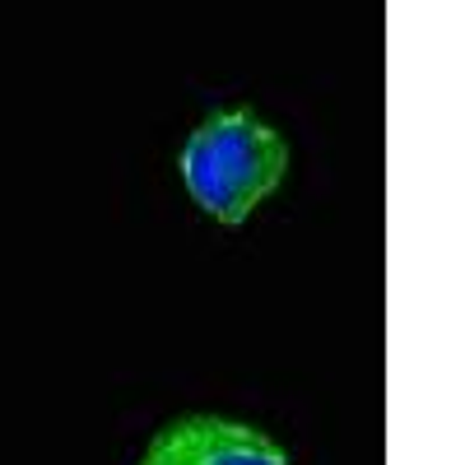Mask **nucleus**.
<instances>
[{
    "label": "nucleus",
    "instance_id": "obj_2",
    "mask_svg": "<svg viewBox=\"0 0 465 465\" xmlns=\"http://www.w3.org/2000/svg\"><path fill=\"white\" fill-rule=\"evenodd\" d=\"M140 465H289V451L252 423L191 414L153 433Z\"/></svg>",
    "mask_w": 465,
    "mask_h": 465
},
{
    "label": "nucleus",
    "instance_id": "obj_3",
    "mask_svg": "<svg viewBox=\"0 0 465 465\" xmlns=\"http://www.w3.org/2000/svg\"><path fill=\"white\" fill-rule=\"evenodd\" d=\"M182 182H186V191H191V201H196L214 223L238 228V223L252 214V210L242 205V196H238V186L228 182L223 163L214 159V149L205 144L201 131H191V140H186V149H182Z\"/></svg>",
    "mask_w": 465,
    "mask_h": 465
},
{
    "label": "nucleus",
    "instance_id": "obj_1",
    "mask_svg": "<svg viewBox=\"0 0 465 465\" xmlns=\"http://www.w3.org/2000/svg\"><path fill=\"white\" fill-rule=\"evenodd\" d=\"M196 131L214 149V159L223 163L228 182L238 186V196H242L247 210H256L265 196H275L280 182L289 177V144H284V135L270 122H261L252 107L214 112Z\"/></svg>",
    "mask_w": 465,
    "mask_h": 465
}]
</instances>
